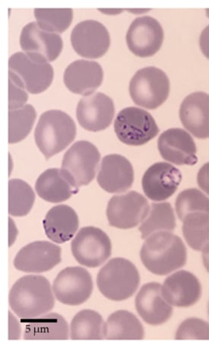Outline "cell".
Listing matches in <instances>:
<instances>
[{
	"mask_svg": "<svg viewBox=\"0 0 209 351\" xmlns=\"http://www.w3.org/2000/svg\"><path fill=\"white\" fill-rule=\"evenodd\" d=\"M150 206L143 195L135 191L114 195L107 208V216L111 226L130 229L141 223Z\"/></svg>",
	"mask_w": 209,
	"mask_h": 351,
	"instance_id": "9c48e42d",
	"label": "cell"
},
{
	"mask_svg": "<svg viewBox=\"0 0 209 351\" xmlns=\"http://www.w3.org/2000/svg\"><path fill=\"white\" fill-rule=\"evenodd\" d=\"M141 318L151 326H160L171 319L173 308L164 298L163 287L158 282L146 283L136 298Z\"/></svg>",
	"mask_w": 209,
	"mask_h": 351,
	"instance_id": "ffe728a7",
	"label": "cell"
},
{
	"mask_svg": "<svg viewBox=\"0 0 209 351\" xmlns=\"http://www.w3.org/2000/svg\"><path fill=\"white\" fill-rule=\"evenodd\" d=\"M20 45L27 56L47 63L55 62L64 48L63 39L59 34L44 31L37 23L24 27Z\"/></svg>",
	"mask_w": 209,
	"mask_h": 351,
	"instance_id": "4fadbf2b",
	"label": "cell"
},
{
	"mask_svg": "<svg viewBox=\"0 0 209 351\" xmlns=\"http://www.w3.org/2000/svg\"><path fill=\"white\" fill-rule=\"evenodd\" d=\"M208 313H209V307H208Z\"/></svg>",
	"mask_w": 209,
	"mask_h": 351,
	"instance_id": "8d00e7d4",
	"label": "cell"
},
{
	"mask_svg": "<svg viewBox=\"0 0 209 351\" xmlns=\"http://www.w3.org/2000/svg\"><path fill=\"white\" fill-rule=\"evenodd\" d=\"M100 154L98 148L87 141L74 144L64 155L62 170L70 175L76 185H89L96 177Z\"/></svg>",
	"mask_w": 209,
	"mask_h": 351,
	"instance_id": "30bf717a",
	"label": "cell"
},
{
	"mask_svg": "<svg viewBox=\"0 0 209 351\" xmlns=\"http://www.w3.org/2000/svg\"><path fill=\"white\" fill-rule=\"evenodd\" d=\"M181 181L182 173L177 167L165 162H158L145 171L141 185L148 199L161 202L172 197Z\"/></svg>",
	"mask_w": 209,
	"mask_h": 351,
	"instance_id": "2e32d148",
	"label": "cell"
},
{
	"mask_svg": "<svg viewBox=\"0 0 209 351\" xmlns=\"http://www.w3.org/2000/svg\"><path fill=\"white\" fill-rule=\"evenodd\" d=\"M114 112L113 100L103 93H96L79 101L76 116L80 125L85 130L97 132L111 125Z\"/></svg>",
	"mask_w": 209,
	"mask_h": 351,
	"instance_id": "e0dca14e",
	"label": "cell"
},
{
	"mask_svg": "<svg viewBox=\"0 0 209 351\" xmlns=\"http://www.w3.org/2000/svg\"><path fill=\"white\" fill-rule=\"evenodd\" d=\"M176 340H209L208 323L199 319H188L180 326Z\"/></svg>",
	"mask_w": 209,
	"mask_h": 351,
	"instance_id": "e575fe53",
	"label": "cell"
},
{
	"mask_svg": "<svg viewBox=\"0 0 209 351\" xmlns=\"http://www.w3.org/2000/svg\"><path fill=\"white\" fill-rule=\"evenodd\" d=\"M36 190L40 198L57 204L77 194L79 187L62 169L52 168L40 174L36 182Z\"/></svg>",
	"mask_w": 209,
	"mask_h": 351,
	"instance_id": "cb8c5ba5",
	"label": "cell"
},
{
	"mask_svg": "<svg viewBox=\"0 0 209 351\" xmlns=\"http://www.w3.org/2000/svg\"><path fill=\"white\" fill-rule=\"evenodd\" d=\"M164 31L156 19L150 16L134 20L126 34L128 48L140 58L152 57L163 45Z\"/></svg>",
	"mask_w": 209,
	"mask_h": 351,
	"instance_id": "5bb4252c",
	"label": "cell"
},
{
	"mask_svg": "<svg viewBox=\"0 0 209 351\" xmlns=\"http://www.w3.org/2000/svg\"><path fill=\"white\" fill-rule=\"evenodd\" d=\"M105 323L98 313L84 309L78 313L71 322L72 340L104 339Z\"/></svg>",
	"mask_w": 209,
	"mask_h": 351,
	"instance_id": "f1b7e54d",
	"label": "cell"
},
{
	"mask_svg": "<svg viewBox=\"0 0 209 351\" xmlns=\"http://www.w3.org/2000/svg\"><path fill=\"white\" fill-rule=\"evenodd\" d=\"M35 16L43 30L61 34L70 26L73 12L72 9H36Z\"/></svg>",
	"mask_w": 209,
	"mask_h": 351,
	"instance_id": "d6a6232c",
	"label": "cell"
},
{
	"mask_svg": "<svg viewBox=\"0 0 209 351\" xmlns=\"http://www.w3.org/2000/svg\"><path fill=\"white\" fill-rule=\"evenodd\" d=\"M71 43L79 56L96 59L104 56L109 51L111 37L102 23L96 20H85L74 27Z\"/></svg>",
	"mask_w": 209,
	"mask_h": 351,
	"instance_id": "7c38bea8",
	"label": "cell"
},
{
	"mask_svg": "<svg viewBox=\"0 0 209 351\" xmlns=\"http://www.w3.org/2000/svg\"><path fill=\"white\" fill-rule=\"evenodd\" d=\"M93 280L89 272L79 267H67L53 282V293L57 300L67 306H80L90 298Z\"/></svg>",
	"mask_w": 209,
	"mask_h": 351,
	"instance_id": "8fae6325",
	"label": "cell"
},
{
	"mask_svg": "<svg viewBox=\"0 0 209 351\" xmlns=\"http://www.w3.org/2000/svg\"><path fill=\"white\" fill-rule=\"evenodd\" d=\"M176 211L181 221L188 213L197 211L209 212V199L197 189H188L178 195Z\"/></svg>",
	"mask_w": 209,
	"mask_h": 351,
	"instance_id": "836d02e7",
	"label": "cell"
},
{
	"mask_svg": "<svg viewBox=\"0 0 209 351\" xmlns=\"http://www.w3.org/2000/svg\"><path fill=\"white\" fill-rule=\"evenodd\" d=\"M10 110H17L25 106L29 99L27 90L22 86L10 79Z\"/></svg>",
	"mask_w": 209,
	"mask_h": 351,
	"instance_id": "d590c367",
	"label": "cell"
},
{
	"mask_svg": "<svg viewBox=\"0 0 209 351\" xmlns=\"http://www.w3.org/2000/svg\"><path fill=\"white\" fill-rule=\"evenodd\" d=\"M72 253L81 265L96 268L110 258L111 241L101 229L84 227L72 241Z\"/></svg>",
	"mask_w": 209,
	"mask_h": 351,
	"instance_id": "ba28073f",
	"label": "cell"
},
{
	"mask_svg": "<svg viewBox=\"0 0 209 351\" xmlns=\"http://www.w3.org/2000/svg\"><path fill=\"white\" fill-rule=\"evenodd\" d=\"M76 136V126L68 114L50 110L40 117L35 132L36 144L46 160L61 152Z\"/></svg>",
	"mask_w": 209,
	"mask_h": 351,
	"instance_id": "3957f363",
	"label": "cell"
},
{
	"mask_svg": "<svg viewBox=\"0 0 209 351\" xmlns=\"http://www.w3.org/2000/svg\"><path fill=\"white\" fill-rule=\"evenodd\" d=\"M43 224L47 238L57 244H64L74 237L79 221L78 215L72 208L59 205L47 213Z\"/></svg>",
	"mask_w": 209,
	"mask_h": 351,
	"instance_id": "d4e9b609",
	"label": "cell"
},
{
	"mask_svg": "<svg viewBox=\"0 0 209 351\" xmlns=\"http://www.w3.org/2000/svg\"><path fill=\"white\" fill-rule=\"evenodd\" d=\"M114 131L123 143L141 146L156 137L159 128L150 112L137 107H127L118 113Z\"/></svg>",
	"mask_w": 209,
	"mask_h": 351,
	"instance_id": "8992f818",
	"label": "cell"
},
{
	"mask_svg": "<svg viewBox=\"0 0 209 351\" xmlns=\"http://www.w3.org/2000/svg\"><path fill=\"white\" fill-rule=\"evenodd\" d=\"M201 287L195 275L186 271L174 273L165 280L163 295L170 305L176 307H190L201 297Z\"/></svg>",
	"mask_w": 209,
	"mask_h": 351,
	"instance_id": "44dd1931",
	"label": "cell"
},
{
	"mask_svg": "<svg viewBox=\"0 0 209 351\" xmlns=\"http://www.w3.org/2000/svg\"><path fill=\"white\" fill-rule=\"evenodd\" d=\"M10 144H15L29 136L37 117L35 108L25 105L17 110H10Z\"/></svg>",
	"mask_w": 209,
	"mask_h": 351,
	"instance_id": "1f68e13d",
	"label": "cell"
},
{
	"mask_svg": "<svg viewBox=\"0 0 209 351\" xmlns=\"http://www.w3.org/2000/svg\"><path fill=\"white\" fill-rule=\"evenodd\" d=\"M140 258L151 273L165 276L186 265V248L178 236L159 232L147 239L141 249Z\"/></svg>",
	"mask_w": 209,
	"mask_h": 351,
	"instance_id": "7a4b0ae2",
	"label": "cell"
},
{
	"mask_svg": "<svg viewBox=\"0 0 209 351\" xmlns=\"http://www.w3.org/2000/svg\"><path fill=\"white\" fill-rule=\"evenodd\" d=\"M64 78L70 91L86 97L102 84L104 71L96 62L79 60L66 67Z\"/></svg>",
	"mask_w": 209,
	"mask_h": 351,
	"instance_id": "7402d4cb",
	"label": "cell"
},
{
	"mask_svg": "<svg viewBox=\"0 0 209 351\" xmlns=\"http://www.w3.org/2000/svg\"><path fill=\"white\" fill-rule=\"evenodd\" d=\"M169 93V79L157 67L140 69L130 81V93L133 102L145 109H158L165 102Z\"/></svg>",
	"mask_w": 209,
	"mask_h": 351,
	"instance_id": "5b68a950",
	"label": "cell"
},
{
	"mask_svg": "<svg viewBox=\"0 0 209 351\" xmlns=\"http://www.w3.org/2000/svg\"><path fill=\"white\" fill-rule=\"evenodd\" d=\"M159 152L165 160L182 166L197 164V148L191 134L181 128H170L158 138Z\"/></svg>",
	"mask_w": 209,
	"mask_h": 351,
	"instance_id": "ac0fdd59",
	"label": "cell"
},
{
	"mask_svg": "<svg viewBox=\"0 0 209 351\" xmlns=\"http://www.w3.org/2000/svg\"><path fill=\"white\" fill-rule=\"evenodd\" d=\"M10 79L32 94H38L48 88L53 79V66L17 52L9 60Z\"/></svg>",
	"mask_w": 209,
	"mask_h": 351,
	"instance_id": "52a82bcc",
	"label": "cell"
},
{
	"mask_svg": "<svg viewBox=\"0 0 209 351\" xmlns=\"http://www.w3.org/2000/svg\"><path fill=\"white\" fill-rule=\"evenodd\" d=\"M97 180L100 186L107 193H124L133 184V165L122 155H107L101 162Z\"/></svg>",
	"mask_w": 209,
	"mask_h": 351,
	"instance_id": "d6986e66",
	"label": "cell"
},
{
	"mask_svg": "<svg viewBox=\"0 0 209 351\" xmlns=\"http://www.w3.org/2000/svg\"><path fill=\"white\" fill-rule=\"evenodd\" d=\"M69 326L62 315L50 313L29 320L24 334L25 340H67Z\"/></svg>",
	"mask_w": 209,
	"mask_h": 351,
	"instance_id": "484cf974",
	"label": "cell"
},
{
	"mask_svg": "<svg viewBox=\"0 0 209 351\" xmlns=\"http://www.w3.org/2000/svg\"><path fill=\"white\" fill-rule=\"evenodd\" d=\"M182 124L193 136L199 139L209 137V96L204 92L190 94L180 106Z\"/></svg>",
	"mask_w": 209,
	"mask_h": 351,
	"instance_id": "603a6c76",
	"label": "cell"
},
{
	"mask_svg": "<svg viewBox=\"0 0 209 351\" xmlns=\"http://www.w3.org/2000/svg\"><path fill=\"white\" fill-rule=\"evenodd\" d=\"M176 228L173 208L169 202L152 204L145 219L139 227L141 238L146 239L154 233L171 232Z\"/></svg>",
	"mask_w": 209,
	"mask_h": 351,
	"instance_id": "f546056e",
	"label": "cell"
},
{
	"mask_svg": "<svg viewBox=\"0 0 209 351\" xmlns=\"http://www.w3.org/2000/svg\"><path fill=\"white\" fill-rule=\"evenodd\" d=\"M9 300L12 311L27 321L49 313L55 304L50 282L39 275L18 280L10 290Z\"/></svg>",
	"mask_w": 209,
	"mask_h": 351,
	"instance_id": "6da1fadb",
	"label": "cell"
},
{
	"mask_svg": "<svg viewBox=\"0 0 209 351\" xmlns=\"http://www.w3.org/2000/svg\"><path fill=\"white\" fill-rule=\"evenodd\" d=\"M183 234L186 241L194 251L208 254L209 212L188 213L183 221Z\"/></svg>",
	"mask_w": 209,
	"mask_h": 351,
	"instance_id": "83f0119b",
	"label": "cell"
},
{
	"mask_svg": "<svg viewBox=\"0 0 209 351\" xmlns=\"http://www.w3.org/2000/svg\"><path fill=\"white\" fill-rule=\"evenodd\" d=\"M100 292L113 301H124L137 292L140 276L136 266L129 260L117 258L101 268L97 276Z\"/></svg>",
	"mask_w": 209,
	"mask_h": 351,
	"instance_id": "277c9868",
	"label": "cell"
},
{
	"mask_svg": "<svg viewBox=\"0 0 209 351\" xmlns=\"http://www.w3.org/2000/svg\"><path fill=\"white\" fill-rule=\"evenodd\" d=\"M61 248L49 241L31 243L20 250L14 266L20 271L40 274L51 271L62 261Z\"/></svg>",
	"mask_w": 209,
	"mask_h": 351,
	"instance_id": "9a60e30c",
	"label": "cell"
},
{
	"mask_svg": "<svg viewBox=\"0 0 209 351\" xmlns=\"http://www.w3.org/2000/svg\"><path fill=\"white\" fill-rule=\"evenodd\" d=\"M145 332L137 317L132 313L120 310L112 313L104 326V339L143 340Z\"/></svg>",
	"mask_w": 209,
	"mask_h": 351,
	"instance_id": "4316f807",
	"label": "cell"
},
{
	"mask_svg": "<svg viewBox=\"0 0 209 351\" xmlns=\"http://www.w3.org/2000/svg\"><path fill=\"white\" fill-rule=\"evenodd\" d=\"M9 213L11 215L21 217L28 215L35 204L36 194L32 188L24 180H10Z\"/></svg>",
	"mask_w": 209,
	"mask_h": 351,
	"instance_id": "4dcf8cb0",
	"label": "cell"
}]
</instances>
